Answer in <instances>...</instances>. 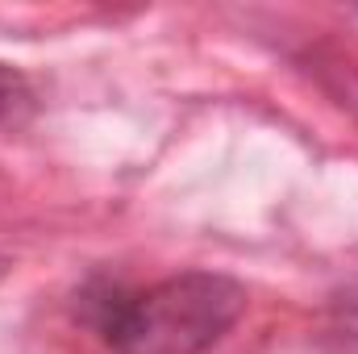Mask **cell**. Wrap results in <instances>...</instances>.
Listing matches in <instances>:
<instances>
[{
  "label": "cell",
  "mask_w": 358,
  "mask_h": 354,
  "mask_svg": "<svg viewBox=\"0 0 358 354\" xmlns=\"http://www.w3.org/2000/svg\"><path fill=\"white\" fill-rule=\"evenodd\" d=\"M246 313V288L225 271H176L150 288L96 275L76 317L113 354H208Z\"/></svg>",
  "instance_id": "1"
},
{
  "label": "cell",
  "mask_w": 358,
  "mask_h": 354,
  "mask_svg": "<svg viewBox=\"0 0 358 354\" xmlns=\"http://www.w3.org/2000/svg\"><path fill=\"white\" fill-rule=\"evenodd\" d=\"M325 342H329L334 354H358V279L342 283V288L329 296Z\"/></svg>",
  "instance_id": "2"
},
{
  "label": "cell",
  "mask_w": 358,
  "mask_h": 354,
  "mask_svg": "<svg viewBox=\"0 0 358 354\" xmlns=\"http://www.w3.org/2000/svg\"><path fill=\"white\" fill-rule=\"evenodd\" d=\"M29 108H34V88H29L25 71L0 59V125L21 121Z\"/></svg>",
  "instance_id": "3"
}]
</instances>
